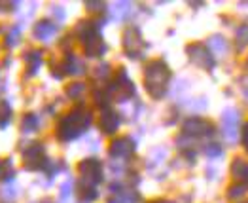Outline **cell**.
<instances>
[{"label":"cell","instance_id":"cell-1","mask_svg":"<svg viewBox=\"0 0 248 203\" xmlns=\"http://www.w3.org/2000/svg\"><path fill=\"white\" fill-rule=\"evenodd\" d=\"M91 120H93V116H91V112L87 108H83V106L72 108L57 123V139L62 142L78 139L83 131L91 125Z\"/></svg>","mask_w":248,"mask_h":203},{"label":"cell","instance_id":"cell-2","mask_svg":"<svg viewBox=\"0 0 248 203\" xmlns=\"http://www.w3.org/2000/svg\"><path fill=\"white\" fill-rule=\"evenodd\" d=\"M170 80V68L167 67V63L150 61L144 68V85L146 91L150 93V97L154 99H161L167 93V85Z\"/></svg>","mask_w":248,"mask_h":203},{"label":"cell","instance_id":"cell-3","mask_svg":"<svg viewBox=\"0 0 248 203\" xmlns=\"http://www.w3.org/2000/svg\"><path fill=\"white\" fill-rule=\"evenodd\" d=\"M78 173L82 177V184L83 186H97L99 183H103V163L99 162L97 158H87L80 162L78 165Z\"/></svg>","mask_w":248,"mask_h":203},{"label":"cell","instance_id":"cell-4","mask_svg":"<svg viewBox=\"0 0 248 203\" xmlns=\"http://www.w3.org/2000/svg\"><path fill=\"white\" fill-rule=\"evenodd\" d=\"M108 93H110V99H116L118 102H125L129 97L135 95V84L127 76L125 68H120L118 78L108 87Z\"/></svg>","mask_w":248,"mask_h":203},{"label":"cell","instance_id":"cell-5","mask_svg":"<svg viewBox=\"0 0 248 203\" xmlns=\"http://www.w3.org/2000/svg\"><path fill=\"white\" fill-rule=\"evenodd\" d=\"M23 163H25V169L29 171H38L47 167L49 162L46 158V150L40 142H32L23 148Z\"/></svg>","mask_w":248,"mask_h":203},{"label":"cell","instance_id":"cell-6","mask_svg":"<svg viewBox=\"0 0 248 203\" xmlns=\"http://www.w3.org/2000/svg\"><path fill=\"white\" fill-rule=\"evenodd\" d=\"M124 48L131 59H139L144 53L146 42L139 27H127L124 33Z\"/></svg>","mask_w":248,"mask_h":203},{"label":"cell","instance_id":"cell-7","mask_svg":"<svg viewBox=\"0 0 248 203\" xmlns=\"http://www.w3.org/2000/svg\"><path fill=\"white\" fill-rule=\"evenodd\" d=\"M186 53L189 57V61L193 63L195 67L199 68H205V70H210L214 68V55L212 51L208 50L205 44H189L186 48Z\"/></svg>","mask_w":248,"mask_h":203},{"label":"cell","instance_id":"cell-8","mask_svg":"<svg viewBox=\"0 0 248 203\" xmlns=\"http://www.w3.org/2000/svg\"><path fill=\"white\" fill-rule=\"evenodd\" d=\"M182 131L186 137L191 139H201V137H212L214 135V125L203 118H189L182 125Z\"/></svg>","mask_w":248,"mask_h":203},{"label":"cell","instance_id":"cell-9","mask_svg":"<svg viewBox=\"0 0 248 203\" xmlns=\"http://www.w3.org/2000/svg\"><path fill=\"white\" fill-rule=\"evenodd\" d=\"M222 129L224 137L229 142H235L239 137V112L235 108H226L222 112Z\"/></svg>","mask_w":248,"mask_h":203},{"label":"cell","instance_id":"cell-10","mask_svg":"<svg viewBox=\"0 0 248 203\" xmlns=\"http://www.w3.org/2000/svg\"><path fill=\"white\" fill-rule=\"evenodd\" d=\"M110 156L116 158V160H124L129 158L133 152H135V141L129 139V137H120V139H114L110 142Z\"/></svg>","mask_w":248,"mask_h":203},{"label":"cell","instance_id":"cell-11","mask_svg":"<svg viewBox=\"0 0 248 203\" xmlns=\"http://www.w3.org/2000/svg\"><path fill=\"white\" fill-rule=\"evenodd\" d=\"M120 123H122V118H120V114L118 112H114L112 108H103V112H101V118H99V127H101V131L106 133V135H112V133H116L118 131V127H120Z\"/></svg>","mask_w":248,"mask_h":203},{"label":"cell","instance_id":"cell-12","mask_svg":"<svg viewBox=\"0 0 248 203\" xmlns=\"http://www.w3.org/2000/svg\"><path fill=\"white\" fill-rule=\"evenodd\" d=\"M34 36L38 38L40 42H51L53 36L57 34V25L53 21H47V19H42L34 25Z\"/></svg>","mask_w":248,"mask_h":203},{"label":"cell","instance_id":"cell-13","mask_svg":"<svg viewBox=\"0 0 248 203\" xmlns=\"http://www.w3.org/2000/svg\"><path fill=\"white\" fill-rule=\"evenodd\" d=\"M110 190L114 192V196L108 200V203H139L140 196L135 190H122L120 184H112Z\"/></svg>","mask_w":248,"mask_h":203},{"label":"cell","instance_id":"cell-14","mask_svg":"<svg viewBox=\"0 0 248 203\" xmlns=\"http://www.w3.org/2000/svg\"><path fill=\"white\" fill-rule=\"evenodd\" d=\"M83 51L87 57H101L106 51V44L101 38V34H95V36H89L87 40H83Z\"/></svg>","mask_w":248,"mask_h":203},{"label":"cell","instance_id":"cell-15","mask_svg":"<svg viewBox=\"0 0 248 203\" xmlns=\"http://www.w3.org/2000/svg\"><path fill=\"white\" fill-rule=\"evenodd\" d=\"M44 53H42L40 50H29L27 53H25V65H27V76L31 78V76H34L38 70H40L42 67V61H44V57H42Z\"/></svg>","mask_w":248,"mask_h":203},{"label":"cell","instance_id":"cell-16","mask_svg":"<svg viewBox=\"0 0 248 203\" xmlns=\"http://www.w3.org/2000/svg\"><path fill=\"white\" fill-rule=\"evenodd\" d=\"M62 70H64V74L80 76V74L85 72V63H83V59H80L78 55L68 53L66 59H64V63H62Z\"/></svg>","mask_w":248,"mask_h":203},{"label":"cell","instance_id":"cell-17","mask_svg":"<svg viewBox=\"0 0 248 203\" xmlns=\"http://www.w3.org/2000/svg\"><path fill=\"white\" fill-rule=\"evenodd\" d=\"M99 29H101V23L97 21H80L78 27H76V34L83 40H87L89 36H95L99 34Z\"/></svg>","mask_w":248,"mask_h":203},{"label":"cell","instance_id":"cell-18","mask_svg":"<svg viewBox=\"0 0 248 203\" xmlns=\"http://www.w3.org/2000/svg\"><path fill=\"white\" fill-rule=\"evenodd\" d=\"M231 175H233L237 181H241V183L248 181V162L247 160H243V158H235L233 163H231Z\"/></svg>","mask_w":248,"mask_h":203},{"label":"cell","instance_id":"cell-19","mask_svg":"<svg viewBox=\"0 0 248 203\" xmlns=\"http://www.w3.org/2000/svg\"><path fill=\"white\" fill-rule=\"evenodd\" d=\"M208 50L212 53H216V55H224V53H228L229 50L228 40L224 36H220V34H214V36L208 38Z\"/></svg>","mask_w":248,"mask_h":203},{"label":"cell","instance_id":"cell-20","mask_svg":"<svg viewBox=\"0 0 248 203\" xmlns=\"http://www.w3.org/2000/svg\"><path fill=\"white\" fill-rule=\"evenodd\" d=\"M131 2H114L112 4V19L114 21H124L129 14H131Z\"/></svg>","mask_w":248,"mask_h":203},{"label":"cell","instance_id":"cell-21","mask_svg":"<svg viewBox=\"0 0 248 203\" xmlns=\"http://www.w3.org/2000/svg\"><path fill=\"white\" fill-rule=\"evenodd\" d=\"M40 125V120L36 114H25L23 120H21V131L23 133H34Z\"/></svg>","mask_w":248,"mask_h":203},{"label":"cell","instance_id":"cell-22","mask_svg":"<svg viewBox=\"0 0 248 203\" xmlns=\"http://www.w3.org/2000/svg\"><path fill=\"white\" fill-rule=\"evenodd\" d=\"M10 122H12V106L8 101L0 99V129L8 127Z\"/></svg>","mask_w":248,"mask_h":203},{"label":"cell","instance_id":"cell-23","mask_svg":"<svg viewBox=\"0 0 248 203\" xmlns=\"http://www.w3.org/2000/svg\"><path fill=\"white\" fill-rule=\"evenodd\" d=\"M235 44L239 50H245L248 46V25H241L235 33Z\"/></svg>","mask_w":248,"mask_h":203},{"label":"cell","instance_id":"cell-24","mask_svg":"<svg viewBox=\"0 0 248 203\" xmlns=\"http://www.w3.org/2000/svg\"><path fill=\"white\" fill-rule=\"evenodd\" d=\"M83 91H85V84L82 82H74V84L66 85V97H70V99H80Z\"/></svg>","mask_w":248,"mask_h":203},{"label":"cell","instance_id":"cell-25","mask_svg":"<svg viewBox=\"0 0 248 203\" xmlns=\"http://www.w3.org/2000/svg\"><path fill=\"white\" fill-rule=\"evenodd\" d=\"M247 196V186L245 184H233L228 188V200L235 202V200H241Z\"/></svg>","mask_w":248,"mask_h":203},{"label":"cell","instance_id":"cell-26","mask_svg":"<svg viewBox=\"0 0 248 203\" xmlns=\"http://www.w3.org/2000/svg\"><path fill=\"white\" fill-rule=\"evenodd\" d=\"M19 38H21V27H12V29L8 31V34H6L4 46H6V48H14V46L19 44Z\"/></svg>","mask_w":248,"mask_h":203},{"label":"cell","instance_id":"cell-27","mask_svg":"<svg viewBox=\"0 0 248 203\" xmlns=\"http://www.w3.org/2000/svg\"><path fill=\"white\" fill-rule=\"evenodd\" d=\"M14 177V167H12V160H0V179L8 181Z\"/></svg>","mask_w":248,"mask_h":203},{"label":"cell","instance_id":"cell-28","mask_svg":"<svg viewBox=\"0 0 248 203\" xmlns=\"http://www.w3.org/2000/svg\"><path fill=\"white\" fill-rule=\"evenodd\" d=\"M97 190L95 188H89V186H83L82 184V194H80V200H82L83 203H89L93 202V200H97Z\"/></svg>","mask_w":248,"mask_h":203},{"label":"cell","instance_id":"cell-29","mask_svg":"<svg viewBox=\"0 0 248 203\" xmlns=\"http://www.w3.org/2000/svg\"><path fill=\"white\" fill-rule=\"evenodd\" d=\"M85 10H89V12H93V14H101L106 10V4L104 2H99V0H87L85 2Z\"/></svg>","mask_w":248,"mask_h":203},{"label":"cell","instance_id":"cell-30","mask_svg":"<svg viewBox=\"0 0 248 203\" xmlns=\"http://www.w3.org/2000/svg\"><path fill=\"white\" fill-rule=\"evenodd\" d=\"M205 154H207L208 158H220V156L224 154V150H222V146H220V144H207Z\"/></svg>","mask_w":248,"mask_h":203},{"label":"cell","instance_id":"cell-31","mask_svg":"<svg viewBox=\"0 0 248 203\" xmlns=\"http://www.w3.org/2000/svg\"><path fill=\"white\" fill-rule=\"evenodd\" d=\"M108 76H110V65H108V63H103V65H99V67L95 68V78L104 80V78H108Z\"/></svg>","mask_w":248,"mask_h":203},{"label":"cell","instance_id":"cell-32","mask_svg":"<svg viewBox=\"0 0 248 203\" xmlns=\"http://www.w3.org/2000/svg\"><path fill=\"white\" fill-rule=\"evenodd\" d=\"M72 186H74V183H72V179H68L66 183L61 186V200H66L68 196H70V192H72Z\"/></svg>","mask_w":248,"mask_h":203},{"label":"cell","instance_id":"cell-33","mask_svg":"<svg viewBox=\"0 0 248 203\" xmlns=\"http://www.w3.org/2000/svg\"><path fill=\"white\" fill-rule=\"evenodd\" d=\"M0 198H2L4 202H14V198H16V194H14V190H8V188H2V190H0Z\"/></svg>","mask_w":248,"mask_h":203},{"label":"cell","instance_id":"cell-34","mask_svg":"<svg viewBox=\"0 0 248 203\" xmlns=\"http://www.w3.org/2000/svg\"><path fill=\"white\" fill-rule=\"evenodd\" d=\"M241 141H243V146L248 150V122L243 125V135H241Z\"/></svg>","mask_w":248,"mask_h":203},{"label":"cell","instance_id":"cell-35","mask_svg":"<svg viewBox=\"0 0 248 203\" xmlns=\"http://www.w3.org/2000/svg\"><path fill=\"white\" fill-rule=\"evenodd\" d=\"M17 2H0V8H4V12H10L12 8H17Z\"/></svg>","mask_w":248,"mask_h":203},{"label":"cell","instance_id":"cell-36","mask_svg":"<svg viewBox=\"0 0 248 203\" xmlns=\"http://www.w3.org/2000/svg\"><path fill=\"white\" fill-rule=\"evenodd\" d=\"M53 14L59 17V21L64 19V12H62V8H59V6H55V8H53Z\"/></svg>","mask_w":248,"mask_h":203},{"label":"cell","instance_id":"cell-37","mask_svg":"<svg viewBox=\"0 0 248 203\" xmlns=\"http://www.w3.org/2000/svg\"><path fill=\"white\" fill-rule=\"evenodd\" d=\"M150 203H174V202H169V200H155V202H150Z\"/></svg>","mask_w":248,"mask_h":203},{"label":"cell","instance_id":"cell-38","mask_svg":"<svg viewBox=\"0 0 248 203\" xmlns=\"http://www.w3.org/2000/svg\"><path fill=\"white\" fill-rule=\"evenodd\" d=\"M42 203H51V202H49V200H44V202H42Z\"/></svg>","mask_w":248,"mask_h":203},{"label":"cell","instance_id":"cell-39","mask_svg":"<svg viewBox=\"0 0 248 203\" xmlns=\"http://www.w3.org/2000/svg\"><path fill=\"white\" fill-rule=\"evenodd\" d=\"M247 65H248V61H247Z\"/></svg>","mask_w":248,"mask_h":203}]
</instances>
